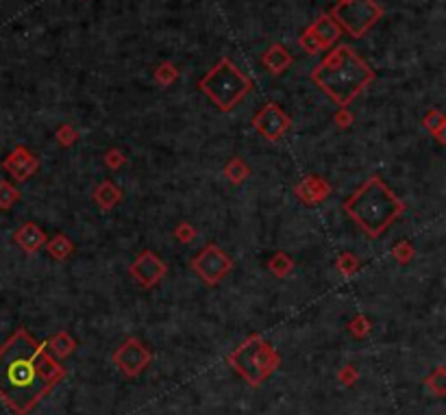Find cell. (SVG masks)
<instances>
[{"mask_svg":"<svg viewBox=\"0 0 446 415\" xmlns=\"http://www.w3.org/2000/svg\"><path fill=\"white\" fill-rule=\"evenodd\" d=\"M344 213L370 239H379L405 213V202L397 192H392L381 177L374 174L344 200Z\"/></svg>","mask_w":446,"mask_h":415,"instance_id":"3957f363","label":"cell"},{"mask_svg":"<svg viewBox=\"0 0 446 415\" xmlns=\"http://www.w3.org/2000/svg\"><path fill=\"white\" fill-rule=\"evenodd\" d=\"M359 268H362V263H359V259L353 254V252H342L337 259H335V270L342 274V276H347V279H351V276H355L359 272Z\"/></svg>","mask_w":446,"mask_h":415,"instance_id":"7402d4cb","label":"cell"},{"mask_svg":"<svg viewBox=\"0 0 446 415\" xmlns=\"http://www.w3.org/2000/svg\"><path fill=\"white\" fill-rule=\"evenodd\" d=\"M431 385L436 387L438 393H442V370L436 372V378H431Z\"/></svg>","mask_w":446,"mask_h":415,"instance_id":"1f68e13d","label":"cell"},{"mask_svg":"<svg viewBox=\"0 0 446 415\" xmlns=\"http://www.w3.org/2000/svg\"><path fill=\"white\" fill-rule=\"evenodd\" d=\"M20 200V189L9 181H0V209L9 211L11 206Z\"/></svg>","mask_w":446,"mask_h":415,"instance_id":"603a6c76","label":"cell"},{"mask_svg":"<svg viewBox=\"0 0 446 415\" xmlns=\"http://www.w3.org/2000/svg\"><path fill=\"white\" fill-rule=\"evenodd\" d=\"M353 120H355V115L349 111V107L337 109L335 115H333V122H335L337 129H349V127H353Z\"/></svg>","mask_w":446,"mask_h":415,"instance_id":"4dcf8cb0","label":"cell"},{"mask_svg":"<svg viewBox=\"0 0 446 415\" xmlns=\"http://www.w3.org/2000/svg\"><path fill=\"white\" fill-rule=\"evenodd\" d=\"M190 268L205 285L216 287L225 281L227 274L233 270V259L218 244H207L190 261Z\"/></svg>","mask_w":446,"mask_h":415,"instance_id":"52a82bcc","label":"cell"},{"mask_svg":"<svg viewBox=\"0 0 446 415\" xmlns=\"http://www.w3.org/2000/svg\"><path fill=\"white\" fill-rule=\"evenodd\" d=\"M113 361H116V366H120V370H122L125 374L135 376V374H140V372L148 366L150 352L144 348V345H142L140 341L131 337V339H127V341L116 350Z\"/></svg>","mask_w":446,"mask_h":415,"instance_id":"8fae6325","label":"cell"},{"mask_svg":"<svg viewBox=\"0 0 446 415\" xmlns=\"http://www.w3.org/2000/svg\"><path fill=\"white\" fill-rule=\"evenodd\" d=\"M155 81L161 85V88H170L173 83H177V79H179V70H177V65H173V63H168V61H164L157 70H155Z\"/></svg>","mask_w":446,"mask_h":415,"instance_id":"cb8c5ba5","label":"cell"},{"mask_svg":"<svg viewBox=\"0 0 446 415\" xmlns=\"http://www.w3.org/2000/svg\"><path fill=\"white\" fill-rule=\"evenodd\" d=\"M94 202L98 204V209H102L105 213L113 211L116 206L122 202L125 198V192L120 189L113 181H102L100 185H96L94 194H92Z\"/></svg>","mask_w":446,"mask_h":415,"instance_id":"2e32d148","label":"cell"},{"mask_svg":"<svg viewBox=\"0 0 446 415\" xmlns=\"http://www.w3.org/2000/svg\"><path fill=\"white\" fill-rule=\"evenodd\" d=\"M13 241L26 254H35V252H40L46 246L48 237H46V233L38 227L35 222H24L22 227L13 233Z\"/></svg>","mask_w":446,"mask_h":415,"instance_id":"4fadbf2b","label":"cell"},{"mask_svg":"<svg viewBox=\"0 0 446 415\" xmlns=\"http://www.w3.org/2000/svg\"><path fill=\"white\" fill-rule=\"evenodd\" d=\"M349 331L353 333V337H366L370 333V320L364 314H357L349 324Z\"/></svg>","mask_w":446,"mask_h":415,"instance_id":"f1b7e54d","label":"cell"},{"mask_svg":"<svg viewBox=\"0 0 446 415\" xmlns=\"http://www.w3.org/2000/svg\"><path fill=\"white\" fill-rule=\"evenodd\" d=\"M422 127L436 137L440 146L446 144V115L440 109H429L422 117Z\"/></svg>","mask_w":446,"mask_h":415,"instance_id":"ac0fdd59","label":"cell"},{"mask_svg":"<svg viewBox=\"0 0 446 415\" xmlns=\"http://www.w3.org/2000/svg\"><path fill=\"white\" fill-rule=\"evenodd\" d=\"M198 90L214 102L218 111L229 113L250 94L253 81L229 57H222L207 74L198 79Z\"/></svg>","mask_w":446,"mask_h":415,"instance_id":"277c9868","label":"cell"},{"mask_svg":"<svg viewBox=\"0 0 446 415\" xmlns=\"http://www.w3.org/2000/svg\"><path fill=\"white\" fill-rule=\"evenodd\" d=\"M102 159H105V165L109 170H120L122 165H127V154L120 150V148H109Z\"/></svg>","mask_w":446,"mask_h":415,"instance_id":"f546056e","label":"cell"},{"mask_svg":"<svg viewBox=\"0 0 446 415\" xmlns=\"http://www.w3.org/2000/svg\"><path fill=\"white\" fill-rule=\"evenodd\" d=\"M253 129L260 133L266 142H279L292 129V117L277 105V102H266V105L255 113Z\"/></svg>","mask_w":446,"mask_h":415,"instance_id":"ba28073f","label":"cell"},{"mask_svg":"<svg viewBox=\"0 0 446 415\" xmlns=\"http://www.w3.org/2000/svg\"><path fill=\"white\" fill-rule=\"evenodd\" d=\"M390 254H392V259L399 266H409L416 259V248L411 246V241L401 239V241H397V244H394V248L390 250Z\"/></svg>","mask_w":446,"mask_h":415,"instance_id":"44dd1931","label":"cell"},{"mask_svg":"<svg viewBox=\"0 0 446 415\" xmlns=\"http://www.w3.org/2000/svg\"><path fill=\"white\" fill-rule=\"evenodd\" d=\"M294 194L303 204L316 206L331 196V185L327 179H322L318 174H307L294 185Z\"/></svg>","mask_w":446,"mask_h":415,"instance_id":"7c38bea8","label":"cell"},{"mask_svg":"<svg viewBox=\"0 0 446 415\" xmlns=\"http://www.w3.org/2000/svg\"><path fill=\"white\" fill-rule=\"evenodd\" d=\"M298 46L305 50V53H310V55H320V53H324V48L320 46V42H318L307 29L303 31V35L298 38Z\"/></svg>","mask_w":446,"mask_h":415,"instance_id":"4316f807","label":"cell"},{"mask_svg":"<svg viewBox=\"0 0 446 415\" xmlns=\"http://www.w3.org/2000/svg\"><path fill=\"white\" fill-rule=\"evenodd\" d=\"M222 174L227 177V181L231 185H242L250 177V168H248V163L242 157H231L225 163V168H222Z\"/></svg>","mask_w":446,"mask_h":415,"instance_id":"d6986e66","label":"cell"},{"mask_svg":"<svg viewBox=\"0 0 446 415\" xmlns=\"http://www.w3.org/2000/svg\"><path fill=\"white\" fill-rule=\"evenodd\" d=\"M383 7L376 0H337L329 11L342 33H349L355 40L364 38L383 18Z\"/></svg>","mask_w":446,"mask_h":415,"instance_id":"8992f818","label":"cell"},{"mask_svg":"<svg viewBox=\"0 0 446 415\" xmlns=\"http://www.w3.org/2000/svg\"><path fill=\"white\" fill-rule=\"evenodd\" d=\"M46 252L55 259V261H67L72 254H74V241L63 235V233H57L55 237H50L46 241Z\"/></svg>","mask_w":446,"mask_h":415,"instance_id":"e0dca14e","label":"cell"},{"mask_svg":"<svg viewBox=\"0 0 446 415\" xmlns=\"http://www.w3.org/2000/svg\"><path fill=\"white\" fill-rule=\"evenodd\" d=\"M79 131L72 127V124H61L59 129H57V133H55V140H57V144L59 146H63V148H72L77 142H79Z\"/></svg>","mask_w":446,"mask_h":415,"instance_id":"484cf974","label":"cell"},{"mask_svg":"<svg viewBox=\"0 0 446 415\" xmlns=\"http://www.w3.org/2000/svg\"><path fill=\"white\" fill-rule=\"evenodd\" d=\"M196 235H198V231L192 227L190 222H181L175 229V239L179 241V244H192V241L196 239Z\"/></svg>","mask_w":446,"mask_h":415,"instance_id":"83f0119b","label":"cell"},{"mask_svg":"<svg viewBox=\"0 0 446 415\" xmlns=\"http://www.w3.org/2000/svg\"><path fill=\"white\" fill-rule=\"evenodd\" d=\"M127 272L140 287L150 289L164 281V276L168 274V263L152 250H142L135 257V261L127 268Z\"/></svg>","mask_w":446,"mask_h":415,"instance_id":"9c48e42d","label":"cell"},{"mask_svg":"<svg viewBox=\"0 0 446 415\" xmlns=\"http://www.w3.org/2000/svg\"><path fill=\"white\" fill-rule=\"evenodd\" d=\"M374 76L372 67L349 44L329 48L324 59L312 70V81L335 102L337 109L349 107Z\"/></svg>","mask_w":446,"mask_h":415,"instance_id":"7a4b0ae2","label":"cell"},{"mask_svg":"<svg viewBox=\"0 0 446 415\" xmlns=\"http://www.w3.org/2000/svg\"><path fill=\"white\" fill-rule=\"evenodd\" d=\"M63 376V368L24 328L0 345V400L18 415L29 413Z\"/></svg>","mask_w":446,"mask_h":415,"instance_id":"6da1fadb","label":"cell"},{"mask_svg":"<svg viewBox=\"0 0 446 415\" xmlns=\"http://www.w3.org/2000/svg\"><path fill=\"white\" fill-rule=\"evenodd\" d=\"M307 31L312 33V35L320 42V46L324 48V53L340 40L342 35V29L335 24V20L331 18L329 13H322L320 18L312 24V26H307Z\"/></svg>","mask_w":446,"mask_h":415,"instance_id":"5bb4252c","label":"cell"},{"mask_svg":"<svg viewBox=\"0 0 446 415\" xmlns=\"http://www.w3.org/2000/svg\"><path fill=\"white\" fill-rule=\"evenodd\" d=\"M48 345L53 348L59 357H65V355H70L72 352V348H74V339L67 335V333H57L55 337H50V341H48Z\"/></svg>","mask_w":446,"mask_h":415,"instance_id":"d4e9b609","label":"cell"},{"mask_svg":"<svg viewBox=\"0 0 446 415\" xmlns=\"http://www.w3.org/2000/svg\"><path fill=\"white\" fill-rule=\"evenodd\" d=\"M3 170L7 172V174H11L13 181L24 183V181H29L40 170V159L24 144H18L5 157Z\"/></svg>","mask_w":446,"mask_h":415,"instance_id":"30bf717a","label":"cell"},{"mask_svg":"<svg viewBox=\"0 0 446 415\" xmlns=\"http://www.w3.org/2000/svg\"><path fill=\"white\" fill-rule=\"evenodd\" d=\"M268 270L277 276V279H287V276L292 274V270H294V259H292L287 252L279 250V252H274L270 257V261H268Z\"/></svg>","mask_w":446,"mask_h":415,"instance_id":"ffe728a7","label":"cell"},{"mask_svg":"<svg viewBox=\"0 0 446 415\" xmlns=\"http://www.w3.org/2000/svg\"><path fill=\"white\" fill-rule=\"evenodd\" d=\"M262 63H264V67L272 76H281L287 67L294 63V57L289 55V50L283 44H272V46H268V50L264 53Z\"/></svg>","mask_w":446,"mask_h":415,"instance_id":"9a60e30c","label":"cell"},{"mask_svg":"<svg viewBox=\"0 0 446 415\" xmlns=\"http://www.w3.org/2000/svg\"><path fill=\"white\" fill-rule=\"evenodd\" d=\"M231 366L242 374L250 385H260L262 380L279 366V355L262 335H250L231 355Z\"/></svg>","mask_w":446,"mask_h":415,"instance_id":"5b68a950","label":"cell"}]
</instances>
